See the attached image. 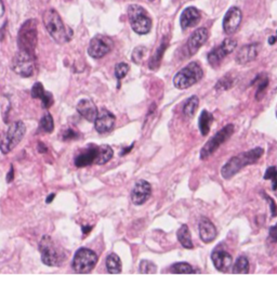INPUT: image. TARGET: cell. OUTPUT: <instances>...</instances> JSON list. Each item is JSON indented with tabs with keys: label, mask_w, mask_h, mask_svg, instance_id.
Listing matches in <instances>:
<instances>
[{
	"label": "cell",
	"mask_w": 277,
	"mask_h": 285,
	"mask_svg": "<svg viewBox=\"0 0 277 285\" xmlns=\"http://www.w3.org/2000/svg\"><path fill=\"white\" fill-rule=\"evenodd\" d=\"M43 24L52 38L58 44H66L73 37V31L64 25L60 14L54 9H49L43 13Z\"/></svg>",
	"instance_id": "6da1fadb"
},
{
	"label": "cell",
	"mask_w": 277,
	"mask_h": 285,
	"mask_svg": "<svg viewBox=\"0 0 277 285\" xmlns=\"http://www.w3.org/2000/svg\"><path fill=\"white\" fill-rule=\"evenodd\" d=\"M263 149L258 147L250 150V151L244 152L236 155V157H233L229 162L221 168L222 177H223L224 179H231L233 176H235L238 171H241L244 167L258 162L263 155Z\"/></svg>",
	"instance_id": "7a4b0ae2"
},
{
	"label": "cell",
	"mask_w": 277,
	"mask_h": 285,
	"mask_svg": "<svg viewBox=\"0 0 277 285\" xmlns=\"http://www.w3.org/2000/svg\"><path fill=\"white\" fill-rule=\"evenodd\" d=\"M41 260L47 266L59 267L67 258V254L61 246L52 240L51 236L43 235L39 242Z\"/></svg>",
	"instance_id": "3957f363"
},
{
	"label": "cell",
	"mask_w": 277,
	"mask_h": 285,
	"mask_svg": "<svg viewBox=\"0 0 277 285\" xmlns=\"http://www.w3.org/2000/svg\"><path fill=\"white\" fill-rule=\"evenodd\" d=\"M26 133V126L23 122L18 121L8 127L7 130L0 133V151L4 154L9 152L18 146L24 138Z\"/></svg>",
	"instance_id": "277c9868"
},
{
	"label": "cell",
	"mask_w": 277,
	"mask_h": 285,
	"mask_svg": "<svg viewBox=\"0 0 277 285\" xmlns=\"http://www.w3.org/2000/svg\"><path fill=\"white\" fill-rule=\"evenodd\" d=\"M38 42V32H37V22L35 20H29L22 25L19 31L18 45L21 51L35 56V49Z\"/></svg>",
	"instance_id": "5b68a950"
},
{
	"label": "cell",
	"mask_w": 277,
	"mask_h": 285,
	"mask_svg": "<svg viewBox=\"0 0 277 285\" xmlns=\"http://www.w3.org/2000/svg\"><path fill=\"white\" fill-rule=\"evenodd\" d=\"M203 76L204 72L202 66L197 62H191L176 74L175 78H173V84L178 89H187L198 83Z\"/></svg>",
	"instance_id": "8992f818"
},
{
	"label": "cell",
	"mask_w": 277,
	"mask_h": 285,
	"mask_svg": "<svg viewBox=\"0 0 277 285\" xmlns=\"http://www.w3.org/2000/svg\"><path fill=\"white\" fill-rule=\"evenodd\" d=\"M128 18L132 30L139 35H145L152 30V20L146 10L139 4H130Z\"/></svg>",
	"instance_id": "52a82bcc"
},
{
	"label": "cell",
	"mask_w": 277,
	"mask_h": 285,
	"mask_svg": "<svg viewBox=\"0 0 277 285\" xmlns=\"http://www.w3.org/2000/svg\"><path fill=\"white\" fill-rule=\"evenodd\" d=\"M97 262V256L93 251L89 249H79L74 256L72 267L76 273H89L93 270Z\"/></svg>",
	"instance_id": "ba28073f"
},
{
	"label": "cell",
	"mask_w": 277,
	"mask_h": 285,
	"mask_svg": "<svg viewBox=\"0 0 277 285\" xmlns=\"http://www.w3.org/2000/svg\"><path fill=\"white\" fill-rule=\"evenodd\" d=\"M234 126H233L232 124H229V125L224 126L221 130L216 132L203 147L202 151H200V158L206 159L208 158L211 154H214L215 150H218L221 144H223L226 140L234 133Z\"/></svg>",
	"instance_id": "9c48e42d"
},
{
	"label": "cell",
	"mask_w": 277,
	"mask_h": 285,
	"mask_svg": "<svg viewBox=\"0 0 277 285\" xmlns=\"http://www.w3.org/2000/svg\"><path fill=\"white\" fill-rule=\"evenodd\" d=\"M11 66L20 76L31 77L35 71V56L20 50L12 59Z\"/></svg>",
	"instance_id": "30bf717a"
},
{
	"label": "cell",
	"mask_w": 277,
	"mask_h": 285,
	"mask_svg": "<svg viewBox=\"0 0 277 285\" xmlns=\"http://www.w3.org/2000/svg\"><path fill=\"white\" fill-rule=\"evenodd\" d=\"M237 47V41L233 38H226L222 44L208 53V62L213 67H218L223 59L234 51Z\"/></svg>",
	"instance_id": "8fae6325"
},
{
	"label": "cell",
	"mask_w": 277,
	"mask_h": 285,
	"mask_svg": "<svg viewBox=\"0 0 277 285\" xmlns=\"http://www.w3.org/2000/svg\"><path fill=\"white\" fill-rule=\"evenodd\" d=\"M114 47L112 38L104 35H97L91 39L88 48L89 56L94 59H101L110 53Z\"/></svg>",
	"instance_id": "7c38bea8"
},
{
	"label": "cell",
	"mask_w": 277,
	"mask_h": 285,
	"mask_svg": "<svg viewBox=\"0 0 277 285\" xmlns=\"http://www.w3.org/2000/svg\"><path fill=\"white\" fill-rule=\"evenodd\" d=\"M243 20V13L241 9L237 7L231 8L229 11L226 12L225 17L223 19V30L225 34L233 35L238 31Z\"/></svg>",
	"instance_id": "4fadbf2b"
},
{
	"label": "cell",
	"mask_w": 277,
	"mask_h": 285,
	"mask_svg": "<svg viewBox=\"0 0 277 285\" xmlns=\"http://www.w3.org/2000/svg\"><path fill=\"white\" fill-rule=\"evenodd\" d=\"M152 195V186L145 180H139L131 192V201L134 205H142Z\"/></svg>",
	"instance_id": "5bb4252c"
},
{
	"label": "cell",
	"mask_w": 277,
	"mask_h": 285,
	"mask_svg": "<svg viewBox=\"0 0 277 285\" xmlns=\"http://www.w3.org/2000/svg\"><path fill=\"white\" fill-rule=\"evenodd\" d=\"M115 121L116 117L112 112L105 109L101 110L97 113V116L94 121L96 131L100 133H106L108 131H111L114 128V125H115Z\"/></svg>",
	"instance_id": "9a60e30c"
},
{
	"label": "cell",
	"mask_w": 277,
	"mask_h": 285,
	"mask_svg": "<svg viewBox=\"0 0 277 285\" xmlns=\"http://www.w3.org/2000/svg\"><path fill=\"white\" fill-rule=\"evenodd\" d=\"M208 30L202 28V29H198L194 32V33L189 37L188 40H187V51L189 53V56H193L196 53L200 48L204 46V44L208 39Z\"/></svg>",
	"instance_id": "2e32d148"
},
{
	"label": "cell",
	"mask_w": 277,
	"mask_h": 285,
	"mask_svg": "<svg viewBox=\"0 0 277 285\" xmlns=\"http://www.w3.org/2000/svg\"><path fill=\"white\" fill-rule=\"evenodd\" d=\"M260 49H261V45L259 42L245 45L238 50L236 55V62L238 64H246L254 61L259 55Z\"/></svg>",
	"instance_id": "e0dca14e"
},
{
	"label": "cell",
	"mask_w": 277,
	"mask_h": 285,
	"mask_svg": "<svg viewBox=\"0 0 277 285\" xmlns=\"http://www.w3.org/2000/svg\"><path fill=\"white\" fill-rule=\"evenodd\" d=\"M99 155V146H89L83 152L78 154L75 158V165L77 167H87V166L95 164V160Z\"/></svg>",
	"instance_id": "ac0fdd59"
},
{
	"label": "cell",
	"mask_w": 277,
	"mask_h": 285,
	"mask_svg": "<svg viewBox=\"0 0 277 285\" xmlns=\"http://www.w3.org/2000/svg\"><path fill=\"white\" fill-rule=\"evenodd\" d=\"M211 260L216 270L221 272H226L233 265V258L225 251L215 250L211 254Z\"/></svg>",
	"instance_id": "d6986e66"
},
{
	"label": "cell",
	"mask_w": 277,
	"mask_h": 285,
	"mask_svg": "<svg viewBox=\"0 0 277 285\" xmlns=\"http://www.w3.org/2000/svg\"><path fill=\"white\" fill-rule=\"evenodd\" d=\"M198 230L200 239H202V241L205 242V243H210V242H213L216 238V233H218L216 232L215 224L206 217H203L200 219Z\"/></svg>",
	"instance_id": "ffe728a7"
},
{
	"label": "cell",
	"mask_w": 277,
	"mask_h": 285,
	"mask_svg": "<svg viewBox=\"0 0 277 285\" xmlns=\"http://www.w3.org/2000/svg\"><path fill=\"white\" fill-rule=\"evenodd\" d=\"M77 112L88 122H94L97 116V111L95 104L91 100L84 99L80 100L77 104Z\"/></svg>",
	"instance_id": "44dd1931"
},
{
	"label": "cell",
	"mask_w": 277,
	"mask_h": 285,
	"mask_svg": "<svg viewBox=\"0 0 277 285\" xmlns=\"http://www.w3.org/2000/svg\"><path fill=\"white\" fill-rule=\"evenodd\" d=\"M199 20H200V13L198 10L194 7H188L184 10L181 14V19H180L181 28L183 30L193 28V26L198 24Z\"/></svg>",
	"instance_id": "7402d4cb"
},
{
	"label": "cell",
	"mask_w": 277,
	"mask_h": 285,
	"mask_svg": "<svg viewBox=\"0 0 277 285\" xmlns=\"http://www.w3.org/2000/svg\"><path fill=\"white\" fill-rule=\"evenodd\" d=\"M31 96L34 99H40L43 107L49 109L53 104V96L50 93L43 89V86L41 83H36L31 88Z\"/></svg>",
	"instance_id": "603a6c76"
},
{
	"label": "cell",
	"mask_w": 277,
	"mask_h": 285,
	"mask_svg": "<svg viewBox=\"0 0 277 285\" xmlns=\"http://www.w3.org/2000/svg\"><path fill=\"white\" fill-rule=\"evenodd\" d=\"M178 240L180 242L181 245L184 247V249L187 250H192L193 249V242H192V235H191V231H189L188 227L186 224L181 225V228L178 230Z\"/></svg>",
	"instance_id": "cb8c5ba5"
},
{
	"label": "cell",
	"mask_w": 277,
	"mask_h": 285,
	"mask_svg": "<svg viewBox=\"0 0 277 285\" xmlns=\"http://www.w3.org/2000/svg\"><path fill=\"white\" fill-rule=\"evenodd\" d=\"M214 122V116L211 113L207 111H203L202 114L199 116V121H198V127H199V131L203 136H207L210 131V125L211 123Z\"/></svg>",
	"instance_id": "d4e9b609"
},
{
	"label": "cell",
	"mask_w": 277,
	"mask_h": 285,
	"mask_svg": "<svg viewBox=\"0 0 277 285\" xmlns=\"http://www.w3.org/2000/svg\"><path fill=\"white\" fill-rule=\"evenodd\" d=\"M106 269L112 274H118L122 272V261L116 254H110L106 258Z\"/></svg>",
	"instance_id": "484cf974"
},
{
	"label": "cell",
	"mask_w": 277,
	"mask_h": 285,
	"mask_svg": "<svg viewBox=\"0 0 277 285\" xmlns=\"http://www.w3.org/2000/svg\"><path fill=\"white\" fill-rule=\"evenodd\" d=\"M114 155L113 149L110 146L103 144V146H99V155L95 160V165H104L108 160H111Z\"/></svg>",
	"instance_id": "4316f807"
},
{
	"label": "cell",
	"mask_w": 277,
	"mask_h": 285,
	"mask_svg": "<svg viewBox=\"0 0 277 285\" xmlns=\"http://www.w3.org/2000/svg\"><path fill=\"white\" fill-rule=\"evenodd\" d=\"M198 104H199V99L197 95H193L189 98L185 104L183 106V113L184 115L187 117H193L195 113H196L198 109Z\"/></svg>",
	"instance_id": "83f0119b"
},
{
	"label": "cell",
	"mask_w": 277,
	"mask_h": 285,
	"mask_svg": "<svg viewBox=\"0 0 277 285\" xmlns=\"http://www.w3.org/2000/svg\"><path fill=\"white\" fill-rule=\"evenodd\" d=\"M249 272V260L245 256H240L233 266V273L246 274Z\"/></svg>",
	"instance_id": "f1b7e54d"
},
{
	"label": "cell",
	"mask_w": 277,
	"mask_h": 285,
	"mask_svg": "<svg viewBox=\"0 0 277 285\" xmlns=\"http://www.w3.org/2000/svg\"><path fill=\"white\" fill-rule=\"evenodd\" d=\"M167 47H168V42L164 39V41L161 42L160 47L155 52V55L153 56V58L151 59V61H150V68L151 69H156L157 67H158L160 60L162 58V55H164V52L167 49Z\"/></svg>",
	"instance_id": "f546056e"
},
{
	"label": "cell",
	"mask_w": 277,
	"mask_h": 285,
	"mask_svg": "<svg viewBox=\"0 0 277 285\" xmlns=\"http://www.w3.org/2000/svg\"><path fill=\"white\" fill-rule=\"evenodd\" d=\"M39 130L47 133H51L54 130L53 118L49 113H47V114L41 117V120L39 122Z\"/></svg>",
	"instance_id": "4dcf8cb0"
},
{
	"label": "cell",
	"mask_w": 277,
	"mask_h": 285,
	"mask_svg": "<svg viewBox=\"0 0 277 285\" xmlns=\"http://www.w3.org/2000/svg\"><path fill=\"white\" fill-rule=\"evenodd\" d=\"M170 271L172 273H178V274L195 273L193 267L187 262H177V263H175V265L171 266Z\"/></svg>",
	"instance_id": "1f68e13d"
},
{
	"label": "cell",
	"mask_w": 277,
	"mask_h": 285,
	"mask_svg": "<svg viewBox=\"0 0 277 285\" xmlns=\"http://www.w3.org/2000/svg\"><path fill=\"white\" fill-rule=\"evenodd\" d=\"M233 84H234V79L233 77H231L230 75H226V76L220 78V80L215 85V90H219V91H223V90H227L232 88Z\"/></svg>",
	"instance_id": "d6a6232c"
},
{
	"label": "cell",
	"mask_w": 277,
	"mask_h": 285,
	"mask_svg": "<svg viewBox=\"0 0 277 285\" xmlns=\"http://www.w3.org/2000/svg\"><path fill=\"white\" fill-rule=\"evenodd\" d=\"M265 180H272V189L277 190V167L276 166H271L267 169L264 174Z\"/></svg>",
	"instance_id": "836d02e7"
},
{
	"label": "cell",
	"mask_w": 277,
	"mask_h": 285,
	"mask_svg": "<svg viewBox=\"0 0 277 285\" xmlns=\"http://www.w3.org/2000/svg\"><path fill=\"white\" fill-rule=\"evenodd\" d=\"M157 266L150 260H142L140 262V273H156Z\"/></svg>",
	"instance_id": "e575fe53"
},
{
	"label": "cell",
	"mask_w": 277,
	"mask_h": 285,
	"mask_svg": "<svg viewBox=\"0 0 277 285\" xmlns=\"http://www.w3.org/2000/svg\"><path fill=\"white\" fill-rule=\"evenodd\" d=\"M129 65L127 63H118L117 65L115 66V76L118 80H122L129 72Z\"/></svg>",
	"instance_id": "d590c367"
},
{
	"label": "cell",
	"mask_w": 277,
	"mask_h": 285,
	"mask_svg": "<svg viewBox=\"0 0 277 285\" xmlns=\"http://www.w3.org/2000/svg\"><path fill=\"white\" fill-rule=\"evenodd\" d=\"M269 86V78L264 77V78H260V83L258 85V88H257V93H256V99L257 100H261L262 96L265 93V90H267Z\"/></svg>",
	"instance_id": "8d00e7d4"
},
{
	"label": "cell",
	"mask_w": 277,
	"mask_h": 285,
	"mask_svg": "<svg viewBox=\"0 0 277 285\" xmlns=\"http://www.w3.org/2000/svg\"><path fill=\"white\" fill-rule=\"evenodd\" d=\"M146 51H148V50H146V48L142 47V46L135 48V49L132 52V61L134 63L139 64L141 61H142V59L144 58Z\"/></svg>",
	"instance_id": "74e56055"
},
{
	"label": "cell",
	"mask_w": 277,
	"mask_h": 285,
	"mask_svg": "<svg viewBox=\"0 0 277 285\" xmlns=\"http://www.w3.org/2000/svg\"><path fill=\"white\" fill-rule=\"evenodd\" d=\"M81 134L77 131L75 130V129L72 128H68V129H65L62 133V140L64 141H67V140H76L80 138Z\"/></svg>",
	"instance_id": "f35d334b"
},
{
	"label": "cell",
	"mask_w": 277,
	"mask_h": 285,
	"mask_svg": "<svg viewBox=\"0 0 277 285\" xmlns=\"http://www.w3.org/2000/svg\"><path fill=\"white\" fill-rule=\"evenodd\" d=\"M265 197H267V200H268V202L270 203V205H271V213H272V217L277 216V205H276V203L274 202V200H273L272 197L267 196V195H265Z\"/></svg>",
	"instance_id": "ab89813d"
},
{
	"label": "cell",
	"mask_w": 277,
	"mask_h": 285,
	"mask_svg": "<svg viewBox=\"0 0 277 285\" xmlns=\"http://www.w3.org/2000/svg\"><path fill=\"white\" fill-rule=\"evenodd\" d=\"M269 234H270V239L272 240V242L277 243V225H273V227L270 228Z\"/></svg>",
	"instance_id": "60d3db41"
},
{
	"label": "cell",
	"mask_w": 277,
	"mask_h": 285,
	"mask_svg": "<svg viewBox=\"0 0 277 285\" xmlns=\"http://www.w3.org/2000/svg\"><path fill=\"white\" fill-rule=\"evenodd\" d=\"M48 151V148L43 144L42 142H39L38 143V152L39 153H46Z\"/></svg>",
	"instance_id": "b9f144b4"
},
{
	"label": "cell",
	"mask_w": 277,
	"mask_h": 285,
	"mask_svg": "<svg viewBox=\"0 0 277 285\" xmlns=\"http://www.w3.org/2000/svg\"><path fill=\"white\" fill-rule=\"evenodd\" d=\"M13 178H14V169H13L12 166H11V168H10L9 173H8V176H7V181H8V182H11V181L13 180Z\"/></svg>",
	"instance_id": "7bdbcfd3"
},
{
	"label": "cell",
	"mask_w": 277,
	"mask_h": 285,
	"mask_svg": "<svg viewBox=\"0 0 277 285\" xmlns=\"http://www.w3.org/2000/svg\"><path fill=\"white\" fill-rule=\"evenodd\" d=\"M276 40H277V36L270 37V38H269V44H270V45H274Z\"/></svg>",
	"instance_id": "ee69618b"
},
{
	"label": "cell",
	"mask_w": 277,
	"mask_h": 285,
	"mask_svg": "<svg viewBox=\"0 0 277 285\" xmlns=\"http://www.w3.org/2000/svg\"><path fill=\"white\" fill-rule=\"evenodd\" d=\"M81 229H83V230H84V233H85V234H87V233H88V232H89V231H90V230L92 229V227H90V225H89V227H88V228H86V227H85V225H83V228H81Z\"/></svg>",
	"instance_id": "f6af8a7d"
},
{
	"label": "cell",
	"mask_w": 277,
	"mask_h": 285,
	"mask_svg": "<svg viewBox=\"0 0 277 285\" xmlns=\"http://www.w3.org/2000/svg\"><path fill=\"white\" fill-rule=\"evenodd\" d=\"M53 197H54V194H50V196L49 197H47V203H51L52 202V200H53Z\"/></svg>",
	"instance_id": "bcb514c9"
},
{
	"label": "cell",
	"mask_w": 277,
	"mask_h": 285,
	"mask_svg": "<svg viewBox=\"0 0 277 285\" xmlns=\"http://www.w3.org/2000/svg\"><path fill=\"white\" fill-rule=\"evenodd\" d=\"M150 1H154V0H150Z\"/></svg>",
	"instance_id": "7dc6e473"
}]
</instances>
